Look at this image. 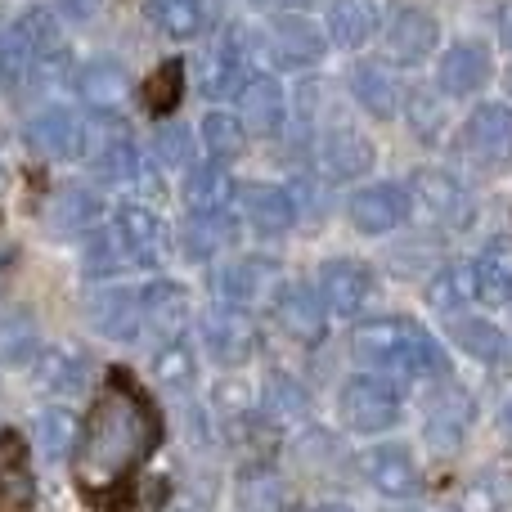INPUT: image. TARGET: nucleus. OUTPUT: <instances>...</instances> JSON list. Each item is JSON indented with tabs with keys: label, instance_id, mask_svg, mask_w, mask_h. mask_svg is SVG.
Instances as JSON below:
<instances>
[{
	"label": "nucleus",
	"instance_id": "obj_1",
	"mask_svg": "<svg viewBox=\"0 0 512 512\" xmlns=\"http://www.w3.org/2000/svg\"><path fill=\"white\" fill-rule=\"evenodd\" d=\"M162 445V418L153 400L126 373H108L104 391L95 396L77 445V481L90 495L117 490L153 450Z\"/></svg>",
	"mask_w": 512,
	"mask_h": 512
},
{
	"label": "nucleus",
	"instance_id": "obj_2",
	"mask_svg": "<svg viewBox=\"0 0 512 512\" xmlns=\"http://www.w3.org/2000/svg\"><path fill=\"white\" fill-rule=\"evenodd\" d=\"M351 351L360 364L378 373H396V378H441V373H450L445 346L414 319H364L351 333Z\"/></svg>",
	"mask_w": 512,
	"mask_h": 512
},
{
	"label": "nucleus",
	"instance_id": "obj_3",
	"mask_svg": "<svg viewBox=\"0 0 512 512\" xmlns=\"http://www.w3.org/2000/svg\"><path fill=\"white\" fill-rule=\"evenodd\" d=\"M409 207L418 221L436 225V230H468L472 225V198L445 171H418L409 180Z\"/></svg>",
	"mask_w": 512,
	"mask_h": 512
},
{
	"label": "nucleus",
	"instance_id": "obj_4",
	"mask_svg": "<svg viewBox=\"0 0 512 512\" xmlns=\"http://www.w3.org/2000/svg\"><path fill=\"white\" fill-rule=\"evenodd\" d=\"M400 391L391 387L382 373H364V378H351L342 391V418L355 432H382V427L400 423Z\"/></svg>",
	"mask_w": 512,
	"mask_h": 512
},
{
	"label": "nucleus",
	"instance_id": "obj_5",
	"mask_svg": "<svg viewBox=\"0 0 512 512\" xmlns=\"http://www.w3.org/2000/svg\"><path fill=\"white\" fill-rule=\"evenodd\" d=\"M319 297H324V306L333 310V315L355 319L373 297H378V274H373L364 261H355V256L324 261V270H319Z\"/></svg>",
	"mask_w": 512,
	"mask_h": 512
},
{
	"label": "nucleus",
	"instance_id": "obj_6",
	"mask_svg": "<svg viewBox=\"0 0 512 512\" xmlns=\"http://www.w3.org/2000/svg\"><path fill=\"white\" fill-rule=\"evenodd\" d=\"M256 324L248 310L239 306H221L212 310V315L203 319V346L207 355H212L216 364H225V369H239V364H248L256 355Z\"/></svg>",
	"mask_w": 512,
	"mask_h": 512
},
{
	"label": "nucleus",
	"instance_id": "obj_7",
	"mask_svg": "<svg viewBox=\"0 0 512 512\" xmlns=\"http://www.w3.org/2000/svg\"><path fill=\"white\" fill-rule=\"evenodd\" d=\"M27 149L41 153V158L50 162H72L86 153V122H81L72 108H45V113H36L32 122H27L23 131Z\"/></svg>",
	"mask_w": 512,
	"mask_h": 512
},
{
	"label": "nucleus",
	"instance_id": "obj_8",
	"mask_svg": "<svg viewBox=\"0 0 512 512\" xmlns=\"http://www.w3.org/2000/svg\"><path fill=\"white\" fill-rule=\"evenodd\" d=\"M113 234L122 239L126 261L140 265V270H158V265L167 261V230H162V221L144 203H122L117 207Z\"/></svg>",
	"mask_w": 512,
	"mask_h": 512
},
{
	"label": "nucleus",
	"instance_id": "obj_9",
	"mask_svg": "<svg viewBox=\"0 0 512 512\" xmlns=\"http://www.w3.org/2000/svg\"><path fill=\"white\" fill-rule=\"evenodd\" d=\"M274 319L279 328L301 346H315L324 342V328H328V306L310 283H283L274 292Z\"/></svg>",
	"mask_w": 512,
	"mask_h": 512
},
{
	"label": "nucleus",
	"instance_id": "obj_10",
	"mask_svg": "<svg viewBox=\"0 0 512 512\" xmlns=\"http://www.w3.org/2000/svg\"><path fill=\"white\" fill-rule=\"evenodd\" d=\"M355 468H360V477L387 499L418 495V463L405 445H373V450H360Z\"/></svg>",
	"mask_w": 512,
	"mask_h": 512
},
{
	"label": "nucleus",
	"instance_id": "obj_11",
	"mask_svg": "<svg viewBox=\"0 0 512 512\" xmlns=\"http://www.w3.org/2000/svg\"><path fill=\"white\" fill-rule=\"evenodd\" d=\"M86 153L90 162H95V171L104 180H113V185H122V180H140V153H135L131 135H126L122 122H113V117H104V122L86 126Z\"/></svg>",
	"mask_w": 512,
	"mask_h": 512
},
{
	"label": "nucleus",
	"instance_id": "obj_12",
	"mask_svg": "<svg viewBox=\"0 0 512 512\" xmlns=\"http://www.w3.org/2000/svg\"><path fill=\"white\" fill-rule=\"evenodd\" d=\"M265 45H270V59L283 63V68H310V63L324 59L328 36L306 14H274Z\"/></svg>",
	"mask_w": 512,
	"mask_h": 512
},
{
	"label": "nucleus",
	"instance_id": "obj_13",
	"mask_svg": "<svg viewBox=\"0 0 512 512\" xmlns=\"http://www.w3.org/2000/svg\"><path fill=\"white\" fill-rule=\"evenodd\" d=\"M346 216H351V225L364 230V234H391L414 216V207H409V189L369 185V189H360V194L346 198Z\"/></svg>",
	"mask_w": 512,
	"mask_h": 512
},
{
	"label": "nucleus",
	"instance_id": "obj_14",
	"mask_svg": "<svg viewBox=\"0 0 512 512\" xmlns=\"http://www.w3.org/2000/svg\"><path fill=\"white\" fill-rule=\"evenodd\" d=\"M463 149L486 167L512 162V108L508 104H481L463 126Z\"/></svg>",
	"mask_w": 512,
	"mask_h": 512
},
{
	"label": "nucleus",
	"instance_id": "obj_15",
	"mask_svg": "<svg viewBox=\"0 0 512 512\" xmlns=\"http://www.w3.org/2000/svg\"><path fill=\"white\" fill-rule=\"evenodd\" d=\"M468 427H472V396L450 382V387H441L432 396V405H427L423 436L436 454H454L463 445V436H468Z\"/></svg>",
	"mask_w": 512,
	"mask_h": 512
},
{
	"label": "nucleus",
	"instance_id": "obj_16",
	"mask_svg": "<svg viewBox=\"0 0 512 512\" xmlns=\"http://www.w3.org/2000/svg\"><path fill=\"white\" fill-rule=\"evenodd\" d=\"M239 122H243V131L261 135V140H270V135L283 131L288 108H283V90H279V81H274L270 72H256V77L243 81V90H239Z\"/></svg>",
	"mask_w": 512,
	"mask_h": 512
},
{
	"label": "nucleus",
	"instance_id": "obj_17",
	"mask_svg": "<svg viewBox=\"0 0 512 512\" xmlns=\"http://www.w3.org/2000/svg\"><path fill=\"white\" fill-rule=\"evenodd\" d=\"M436 41H441V27L427 9H400L387 27V59L396 68H409V63L427 59L436 50Z\"/></svg>",
	"mask_w": 512,
	"mask_h": 512
},
{
	"label": "nucleus",
	"instance_id": "obj_18",
	"mask_svg": "<svg viewBox=\"0 0 512 512\" xmlns=\"http://www.w3.org/2000/svg\"><path fill=\"white\" fill-rule=\"evenodd\" d=\"M90 324L95 333L113 337V342H131L144 328V301L131 288H104L90 297Z\"/></svg>",
	"mask_w": 512,
	"mask_h": 512
},
{
	"label": "nucleus",
	"instance_id": "obj_19",
	"mask_svg": "<svg viewBox=\"0 0 512 512\" xmlns=\"http://www.w3.org/2000/svg\"><path fill=\"white\" fill-rule=\"evenodd\" d=\"M140 301H144V328H153V333L162 337V346L180 342V333H185L189 319H194L189 292L180 288V283H149V288L140 292Z\"/></svg>",
	"mask_w": 512,
	"mask_h": 512
},
{
	"label": "nucleus",
	"instance_id": "obj_20",
	"mask_svg": "<svg viewBox=\"0 0 512 512\" xmlns=\"http://www.w3.org/2000/svg\"><path fill=\"white\" fill-rule=\"evenodd\" d=\"M239 212L248 216V225L256 234H288L292 221H297V203H292L288 189H274V185H239L234 194Z\"/></svg>",
	"mask_w": 512,
	"mask_h": 512
},
{
	"label": "nucleus",
	"instance_id": "obj_21",
	"mask_svg": "<svg viewBox=\"0 0 512 512\" xmlns=\"http://www.w3.org/2000/svg\"><path fill=\"white\" fill-rule=\"evenodd\" d=\"M490 77V50L477 41H459L445 50L441 68H436V86L445 90V95H477L481 86H486Z\"/></svg>",
	"mask_w": 512,
	"mask_h": 512
},
{
	"label": "nucleus",
	"instance_id": "obj_22",
	"mask_svg": "<svg viewBox=\"0 0 512 512\" xmlns=\"http://www.w3.org/2000/svg\"><path fill=\"white\" fill-rule=\"evenodd\" d=\"M351 95L360 99V108L369 117L391 122V117L400 113V99H405L409 90L400 86V77L391 68H382V63H360V68L351 72Z\"/></svg>",
	"mask_w": 512,
	"mask_h": 512
},
{
	"label": "nucleus",
	"instance_id": "obj_23",
	"mask_svg": "<svg viewBox=\"0 0 512 512\" xmlns=\"http://www.w3.org/2000/svg\"><path fill=\"white\" fill-rule=\"evenodd\" d=\"M36 504V481L27 468L23 441L14 432L0 436V512H32Z\"/></svg>",
	"mask_w": 512,
	"mask_h": 512
},
{
	"label": "nucleus",
	"instance_id": "obj_24",
	"mask_svg": "<svg viewBox=\"0 0 512 512\" xmlns=\"http://www.w3.org/2000/svg\"><path fill=\"white\" fill-rule=\"evenodd\" d=\"M234 194H239V185L230 180V171H225L221 162L194 167V171L185 176V203H189V216H230Z\"/></svg>",
	"mask_w": 512,
	"mask_h": 512
},
{
	"label": "nucleus",
	"instance_id": "obj_25",
	"mask_svg": "<svg viewBox=\"0 0 512 512\" xmlns=\"http://www.w3.org/2000/svg\"><path fill=\"white\" fill-rule=\"evenodd\" d=\"M378 23H382L378 0H333V5H328V41L342 45V50L369 45Z\"/></svg>",
	"mask_w": 512,
	"mask_h": 512
},
{
	"label": "nucleus",
	"instance_id": "obj_26",
	"mask_svg": "<svg viewBox=\"0 0 512 512\" xmlns=\"http://www.w3.org/2000/svg\"><path fill=\"white\" fill-rule=\"evenodd\" d=\"M99 198L90 194L86 185H63L59 194L50 198V207H45V225H50V234H63V239H77V234L95 230L99 221Z\"/></svg>",
	"mask_w": 512,
	"mask_h": 512
},
{
	"label": "nucleus",
	"instance_id": "obj_27",
	"mask_svg": "<svg viewBox=\"0 0 512 512\" xmlns=\"http://www.w3.org/2000/svg\"><path fill=\"white\" fill-rule=\"evenodd\" d=\"M319 158H324L333 180H355L373 167V144L355 126H333L324 135V144H319Z\"/></svg>",
	"mask_w": 512,
	"mask_h": 512
},
{
	"label": "nucleus",
	"instance_id": "obj_28",
	"mask_svg": "<svg viewBox=\"0 0 512 512\" xmlns=\"http://www.w3.org/2000/svg\"><path fill=\"white\" fill-rule=\"evenodd\" d=\"M274 283V265L261 261V256H248V261H234L216 274V292L225 297V306L248 310L252 301H261Z\"/></svg>",
	"mask_w": 512,
	"mask_h": 512
},
{
	"label": "nucleus",
	"instance_id": "obj_29",
	"mask_svg": "<svg viewBox=\"0 0 512 512\" xmlns=\"http://www.w3.org/2000/svg\"><path fill=\"white\" fill-rule=\"evenodd\" d=\"M32 373H36V387L54 391V396H72V391H81L90 378L86 360H81L77 351H68V346H45L32 360Z\"/></svg>",
	"mask_w": 512,
	"mask_h": 512
},
{
	"label": "nucleus",
	"instance_id": "obj_30",
	"mask_svg": "<svg viewBox=\"0 0 512 512\" xmlns=\"http://www.w3.org/2000/svg\"><path fill=\"white\" fill-rule=\"evenodd\" d=\"M77 95L86 99V104H95L99 113H113V108L131 95V77H126L122 63L95 59V63H86V68L77 72Z\"/></svg>",
	"mask_w": 512,
	"mask_h": 512
},
{
	"label": "nucleus",
	"instance_id": "obj_31",
	"mask_svg": "<svg viewBox=\"0 0 512 512\" xmlns=\"http://www.w3.org/2000/svg\"><path fill=\"white\" fill-rule=\"evenodd\" d=\"M427 301H432V310H441L450 319L459 310H468L477 301V274H472V265H445V270H436L427 279Z\"/></svg>",
	"mask_w": 512,
	"mask_h": 512
},
{
	"label": "nucleus",
	"instance_id": "obj_32",
	"mask_svg": "<svg viewBox=\"0 0 512 512\" xmlns=\"http://www.w3.org/2000/svg\"><path fill=\"white\" fill-rule=\"evenodd\" d=\"M450 337H454V346H463V351H468L472 360H481V364H499V360L508 355V337L499 333V328L490 324V319L454 315Z\"/></svg>",
	"mask_w": 512,
	"mask_h": 512
},
{
	"label": "nucleus",
	"instance_id": "obj_33",
	"mask_svg": "<svg viewBox=\"0 0 512 512\" xmlns=\"http://www.w3.org/2000/svg\"><path fill=\"white\" fill-rule=\"evenodd\" d=\"M36 445H41L45 459H68L81 445V423L72 409H45L36 414Z\"/></svg>",
	"mask_w": 512,
	"mask_h": 512
},
{
	"label": "nucleus",
	"instance_id": "obj_34",
	"mask_svg": "<svg viewBox=\"0 0 512 512\" xmlns=\"http://www.w3.org/2000/svg\"><path fill=\"white\" fill-rule=\"evenodd\" d=\"M149 18L176 41H189L207 27V0H149Z\"/></svg>",
	"mask_w": 512,
	"mask_h": 512
},
{
	"label": "nucleus",
	"instance_id": "obj_35",
	"mask_svg": "<svg viewBox=\"0 0 512 512\" xmlns=\"http://www.w3.org/2000/svg\"><path fill=\"white\" fill-rule=\"evenodd\" d=\"M32 77H36V54H32V45H27L23 27L14 23V27L0 32V86L18 90V86H27Z\"/></svg>",
	"mask_w": 512,
	"mask_h": 512
},
{
	"label": "nucleus",
	"instance_id": "obj_36",
	"mask_svg": "<svg viewBox=\"0 0 512 512\" xmlns=\"http://www.w3.org/2000/svg\"><path fill=\"white\" fill-rule=\"evenodd\" d=\"M41 355V342H36V324L18 310H5L0 315V364H27Z\"/></svg>",
	"mask_w": 512,
	"mask_h": 512
},
{
	"label": "nucleus",
	"instance_id": "obj_37",
	"mask_svg": "<svg viewBox=\"0 0 512 512\" xmlns=\"http://www.w3.org/2000/svg\"><path fill=\"white\" fill-rule=\"evenodd\" d=\"M234 239V221L230 216H189L185 225V252L194 261H207Z\"/></svg>",
	"mask_w": 512,
	"mask_h": 512
},
{
	"label": "nucleus",
	"instance_id": "obj_38",
	"mask_svg": "<svg viewBox=\"0 0 512 512\" xmlns=\"http://www.w3.org/2000/svg\"><path fill=\"white\" fill-rule=\"evenodd\" d=\"M243 140H248V131H243V122L234 113L203 117V144H207V153H212V162H234L243 153Z\"/></svg>",
	"mask_w": 512,
	"mask_h": 512
},
{
	"label": "nucleus",
	"instance_id": "obj_39",
	"mask_svg": "<svg viewBox=\"0 0 512 512\" xmlns=\"http://www.w3.org/2000/svg\"><path fill=\"white\" fill-rule=\"evenodd\" d=\"M472 274H477V301H486L495 310L512 301V265L504 261V252H486L472 265Z\"/></svg>",
	"mask_w": 512,
	"mask_h": 512
},
{
	"label": "nucleus",
	"instance_id": "obj_40",
	"mask_svg": "<svg viewBox=\"0 0 512 512\" xmlns=\"http://www.w3.org/2000/svg\"><path fill=\"white\" fill-rule=\"evenodd\" d=\"M306 405H310V396L292 373H270V382H265V409H270V418L288 423V418L306 414Z\"/></svg>",
	"mask_w": 512,
	"mask_h": 512
},
{
	"label": "nucleus",
	"instance_id": "obj_41",
	"mask_svg": "<svg viewBox=\"0 0 512 512\" xmlns=\"http://www.w3.org/2000/svg\"><path fill=\"white\" fill-rule=\"evenodd\" d=\"M180 86H185V63L180 59H167L158 72L149 77V86H144V108H149L153 117L171 113V108L180 104Z\"/></svg>",
	"mask_w": 512,
	"mask_h": 512
},
{
	"label": "nucleus",
	"instance_id": "obj_42",
	"mask_svg": "<svg viewBox=\"0 0 512 512\" xmlns=\"http://www.w3.org/2000/svg\"><path fill=\"white\" fill-rule=\"evenodd\" d=\"M194 373H198V360L185 342H167L158 355H153V378H158L162 387H189Z\"/></svg>",
	"mask_w": 512,
	"mask_h": 512
},
{
	"label": "nucleus",
	"instance_id": "obj_43",
	"mask_svg": "<svg viewBox=\"0 0 512 512\" xmlns=\"http://www.w3.org/2000/svg\"><path fill=\"white\" fill-rule=\"evenodd\" d=\"M409 122H414V135H423L427 144H436L441 131H445L441 99L427 95V90H409Z\"/></svg>",
	"mask_w": 512,
	"mask_h": 512
},
{
	"label": "nucleus",
	"instance_id": "obj_44",
	"mask_svg": "<svg viewBox=\"0 0 512 512\" xmlns=\"http://www.w3.org/2000/svg\"><path fill=\"white\" fill-rule=\"evenodd\" d=\"M122 265H131V261H126L122 239H117L113 230H108V234H99V239H95V248L86 252V270L95 274V279H108V274H117V270H122Z\"/></svg>",
	"mask_w": 512,
	"mask_h": 512
},
{
	"label": "nucleus",
	"instance_id": "obj_45",
	"mask_svg": "<svg viewBox=\"0 0 512 512\" xmlns=\"http://www.w3.org/2000/svg\"><path fill=\"white\" fill-rule=\"evenodd\" d=\"M243 504H248V512H279V481H270L265 472H252L243 481Z\"/></svg>",
	"mask_w": 512,
	"mask_h": 512
},
{
	"label": "nucleus",
	"instance_id": "obj_46",
	"mask_svg": "<svg viewBox=\"0 0 512 512\" xmlns=\"http://www.w3.org/2000/svg\"><path fill=\"white\" fill-rule=\"evenodd\" d=\"M158 153L167 167H180V162L189 158V131L185 126H167V131L158 135Z\"/></svg>",
	"mask_w": 512,
	"mask_h": 512
},
{
	"label": "nucleus",
	"instance_id": "obj_47",
	"mask_svg": "<svg viewBox=\"0 0 512 512\" xmlns=\"http://www.w3.org/2000/svg\"><path fill=\"white\" fill-rule=\"evenodd\" d=\"M167 477H149V481H140V486L131 490L135 495V512H158L162 504H167Z\"/></svg>",
	"mask_w": 512,
	"mask_h": 512
},
{
	"label": "nucleus",
	"instance_id": "obj_48",
	"mask_svg": "<svg viewBox=\"0 0 512 512\" xmlns=\"http://www.w3.org/2000/svg\"><path fill=\"white\" fill-rule=\"evenodd\" d=\"M216 405L239 409V418H243V414H248V405H252V396H248V387H243V382H221V387H216Z\"/></svg>",
	"mask_w": 512,
	"mask_h": 512
},
{
	"label": "nucleus",
	"instance_id": "obj_49",
	"mask_svg": "<svg viewBox=\"0 0 512 512\" xmlns=\"http://www.w3.org/2000/svg\"><path fill=\"white\" fill-rule=\"evenodd\" d=\"M459 508L463 512H495L499 504H495V495H490L486 486H468L463 490V499H459Z\"/></svg>",
	"mask_w": 512,
	"mask_h": 512
},
{
	"label": "nucleus",
	"instance_id": "obj_50",
	"mask_svg": "<svg viewBox=\"0 0 512 512\" xmlns=\"http://www.w3.org/2000/svg\"><path fill=\"white\" fill-rule=\"evenodd\" d=\"M256 5H265V9H288V14H297V9L315 5V0H256Z\"/></svg>",
	"mask_w": 512,
	"mask_h": 512
},
{
	"label": "nucleus",
	"instance_id": "obj_51",
	"mask_svg": "<svg viewBox=\"0 0 512 512\" xmlns=\"http://www.w3.org/2000/svg\"><path fill=\"white\" fill-rule=\"evenodd\" d=\"M499 36H504V45L512 50V0H508L504 9H499Z\"/></svg>",
	"mask_w": 512,
	"mask_h": 512
},
{
	"label": "nucleus",
	"instance_id": "obj_52",
	"mask_svg": "<svg viewBox=\"0 0 512 512\" xmlns=\"http://www.w3.org/2000/svg\"><path fill=\"white\" fill-rule=\"evenodd\" d=\"M315 512H355V508H346V504H324V508H315Z\"/></svg>",
	"mask_w": 512,
	"mask_h": 512
},
{
	"label": "nucleus",
	"instance_id": "obj_53",
	"mask_svg": "<svg viewBox=\"0 0 512 512\" xmlns=\"http://www.w3.org/2000/svg\"><path fill=\"white\" fill-rule=\"evenodd\" d=\"M9 189V171H5V162H0V194Z\"/></svg>",
	"mask_w": 512,
	"mask_h": 512
},
{
	"label": "nucleus",
	"instance_id": "obj_54",
	"mask_svg": "<svg viewBox=\"0 0 512 512\" xmlns=\"http://www.w3.org/2000/svg\"><path fill=\"white\" fill-rule=\"evenodd\" d=\"M504 432H508V436H512V405H508V409H504Z\"/></svg>",
	"mask_w": 512,
	"mask_h": 512
}]
</instances>
